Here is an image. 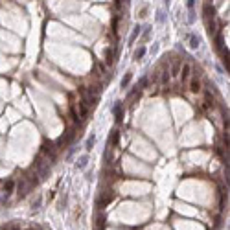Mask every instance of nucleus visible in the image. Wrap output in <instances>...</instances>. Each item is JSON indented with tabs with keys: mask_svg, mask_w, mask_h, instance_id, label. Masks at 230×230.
I'll list each match as a JSON object with an SVG mask.
<instances>
[{
	"mask_svg": "<svg viewBox=\"0 0 230 230\" xmlns=\"http://www.w3.org/2000/svg\"><path fill=\"white\" fill-rule=\"evenodd\" d=\"M50 166H52V164L46 160L44 155H39V157L35 158V173H37L39 181H46V179L50 177Z\"/></svg>",
	"mask_w": 230,
	"mask_h": 230,
	"instance_id": "obj_1",
	"label": "nucleus"
},
{
	"mask_svg": "<svg viewBox=\"0 0 230 230\" xmlns=\"http://www.w3.org/2000/svg\"><path fill=\"white\" fill-rule=\"evenodd\" d=\"M41 149H42V155L46 157V160L50 164H54L55 158H57V147H55V144L54 142H44Z\"/></svg>",
	"mask_w": 230,
	"mask_h": 230,
	"instance_id": "obj_2",
	"label": "nucleus"
},
{
	"mask_svg": "<svg viewBox=\"0 0 230 230\" xmlns=\"http://www.w3.org/2000/svg\"><path fill=\"white\" fill-rule=\"evenodd\" d=\"M79 90H81V96H83V103L87 107H94L96 101H98V94H94V90L92 88H87V87L79 88Z\"/></svg>",
	"mask_w": 230,
	"mask_h": 230,
	"instance_id": "obj_3",
	"label": "nucleus"
},
{
	"mask_svg": "<svg viewBox=\"0 0 230 230\" xmlns=\"http://www.w3.org/2000/svg\"><path fill=\"white\" fill-rule=\"evenodd\" d=\"M112 199H114V191H112V190H105V191H101V195L98 197V206H100V208H105Z\"/></svg>",
	"mask_w": 230,
	"mask_h": 230,
	"instance_id": "obj_4",
	"label": "nucleus"
},
{
	"mask_svg": "<svg viewBox=\"0 0 230 230\" xmlns=\"http://www.w3.org/2000/svg\"><path fill=\"white\" fill-rule=\"evenodd\" d=\"M76 138V129H68L66 133H64L63 136L57 140V146H63V144H70L72 140Z\"/></svg>",
	"mask_w": 230,
	"mask_h": 230,
	"instance_id": "obj_5",
	"label": "nucleus"
},
{
	"mask_svg": "<svg viewBox=\"0 0 230 230\" xmlns=\"http://www.w3.org/2000/svg\"><path fill=\"white\" fill-rule=\"evenodd\" d=\"M28 190H31V186H30L28 179H26V177H22V179H21V182H19V195H21V197H26Z\"/></svg>",
	"mask_w": 230,
	"mask_h": 230,
	"instance_id": "obj_6",
	"label": "nucleus"
},
{
	"mask_svg": "<svg viewBox=\"0 0 230 230\" xmlns=\"http://www.w3.org/2000/svg\"><path fill=\"white\" fill-rule=\"evenodd\" d=\"M190 74H191V64H190V63H184V64H182L181 74H179V76H181V79H182V83H184V81H188Z\"/></svg>",
	"mask_w": 230,
	"mask_h": 230,
	"instance_id": "obj_7",
	"label": "nucleus"
},
{
	"mask_svg": "<svg viewBox=\"0 0 230 230\" xmlns=\"http://www.w3.org/2000/svg\"><path fill=\"white\" fill-rule=\"evenodd\" d=\"M105 63L107 64H112L114 63V48H105Z\"/></svg>",
	"mask_w": 230,
	"mask_h": 230,
	"instance_id": "obj_8",
	"label": "nucleus"
},
{
	"mask_svg": "<svg viewBox=\"0 0 230 230\" xmlns=\"http://www.w3.org/2000/svg\"><path fill=\"white\" fill-rule=\"evenodd\" d=\"M112 112H114V116H116V122H122V118H124V109H122V103H120V101H116Z\"/></svg>",
	"mask_w": 230,
	"mask_h": 230,
	"instance_id": "obj_9",
	"label": "nucleus"
},
{
	"mask_svg": "<svg viewBox=\"0 0 230 230\" xmlns=\"http://www.w3.org/2000/svg\"><path fill=\"white\" fill-rule=\"evenodd\" d=\"M204 19H206V21L215 19V9L212 7V4H206V6H204Z\"/></svg>",
	"mask_w": 230,
	"mask_h": 230,
	"instance_id": "obj_10",
	"label": "nucleus"
},
{
	"mask_svg": "<svg viewBox=\"0 0 230 230\" xmlns=\"http://www.w3.org/2000/svg\"><path fill=\"white\" fill-rule=\"evenodd\" d=\"M13 188H15V182H13V181L9 179V181H7V182L4 184V199H7V195H9V193L13 191Z\"/></svg>",
	"mask_w": 230,
	"mask_h": 230,
	"instance_id": "obj_11",
	"label": "nucleus"
},
{
	"mask_svg": "<svg viewBox=\"0 0 230 230\" xmlns=\"http://www.w3.org/2000/svg\"><path fill=\"white\" fill-rule=\"evenodd\" d=\"M190 90H191V92H199V90H201V81H199V77H197V76L191 79V83H190Z\"/></svg>",
	"mask_w": 230,
	"mask_h": 230,
	"instance_id": "obj_12",
	"label": "nucleus"
},
{
	"mask_svg": "<svg viewBox=\"0 0 230 230\" xmlns=\"http://www.w3.org/2000/svg\"><path fill=\"white\" fill-rule=\"evenodd\" d=\"M118 140H120V133H118V131H112V133H110V142H109V146L116 147L118 146Z\"/></svg>",
	"mask_w": 230,
	"mask_h": 230,
	"instance_id": "obj_13",
	"label": "nucleus"
},
{
	"mask_svg": "<svg viewBox=\"0 0 230 230\" xmlns=\"http://www.w3.org/2000/svg\"><path fill=\"white\" fill-rule=\"evenodd\" d=\"M144 55H146V46H138V50H134V61L144 59Z\"/></svg>",
	"mask_w": 230,
	"mask_h": 230,
	"instance_id": "obj_14",
	"label": "nucleus"
},
{
	"mask_svg": "<svg viewBox=\"0 0 230 230\" xmlns=\"http://www.w3.org/2000/svg\"><path fill=\"white\" fill-rule=\"evenodd\" d=\"M94 144H96V136L92 134V136H88V138H87V142H85V149H87V151H92Z\"/></svg>",
	"mask_w": 230,
	"mask_h": 230,
	"instance_id": "obj_15",
	"label": "nucleus"
},
{
	"mask_svg": "<svg viewBox=\"0 0 230 230\" xmlns=\"http://www.w3.org/2000/svg\"><path fill=\"white\" fill-rule=\"evenodd\" d=\"M140 31H142V28H140V26H134V28H133V33H131V37H129V42H134V39L140 35Z\"/></svg>",
	"mask_w": 230,
	"mask_h": 230,
	"instance_id": "obj_16",
	"label": "nucleus"
},
{
	"mask_svg": "<svg viewBox=\"0 0 230 230\" xmlns=\"http://www.w3.org/2000/svg\"><path fill=\"white\" fill-rule=\"evenodd\" d=\"M215 48L221 50V52H225V50H223V33H217V35H215Z\"/></svg>",
	"mask_w": 230,
	"mask_h": 230,
	"instance_id": "obj_17",
	"label": "nucleus"
},
{
	"mask_svg": "<svg viewBox=\"0 0 230 230\" xmlns=\"http://www.w3.org/2000/svg\"><path fill=\"white\" fill-rule=\"evenodd\" d=\"M131 79H133V72H127L125 77L122 79V88H127V87H129V83H131Z\"/></svg>",
	"mask_w": 230,
	"mask_h": 230,
	"instance_id": "obj_18",
	"label": "nucleus"
},
{
	"mask_svg": "<svg viewBox=\"0 0 230 230\" xmlns=\"http://www.w3.org/2000/svg\"><path fill=\"white\" fill-rule=\"evenodd\" d=\"M87 164H88V157H87V155L79 157V160H77V167H79V169H85Z\"/></svg>",
	"mask_w": 230,
	"mask_h": 230,
	"instance_id": "obj_19",
	"label": "nucleus"
},
{
	"mask_svg": "<svg viewBox=\"0 0 230 230\" xmlns=\"http://www.w3.org/2000/svg\"><path fill=\"white\" fill-rule=\"evenodd\" d=\"M87 112H88V107L83 101H79V118H87Z\"/></svg>",
	"mask_w": 230,
	"mask_h": 230,
	"instance_id": "obj_20",
	"label": "nucleus"
},
{
	"mask_svg": "<svg viewBox=\"0 0 230 230\" xmlns=\"http://www.w3.org/2000/svg\"><path fill=\"white\" fill-rule=\"evenodd\" d=\"M197 46H199V37H197V35H190V48L195 50Z\"/></svg>",
	"mask_w": 230,
	"mask_h": 230,
	"instance_id": "obj_21",
	"label": "nucleus"
},
{
	"mask_svg": "<svg viewBox=\"0 0 230 230\" xmlns=\"http://www.w3.org/2000/svg\"><path fill=\"white\" fill-rule=\"evenodd\" d=\"M146 85H147V77H142V79H140V81L136 83V87H134V92H138V90H142V88H144Z\"/></svg>",
	"mask_w": 230,
	"mask_h": 230,
	"instance_id": "obj_22",
	"label": "nucleus"
},
{
	"mask_svg": "<svg viewBox=\"0 0 230 230\" xmlns=\"http://www.w3.org/2000/svg\"><path fill=\"white\" fill-rule=\"evenodd\" d=\"M166 21V15H164V11H158L157 13V22H164Z\"/></svg>",
	"mask_w": 230,
	"mask_h": 230,
	"instance_id": "obj_23",
	"label": "nucleus"
},
{
	"mask_svg": "<svg viewBox=\"0 0 230 230\" xmlns=\"http://www.w3.org/2000/svg\"><path fill=\"white\" fill-rule=\"evenodd\" d=\"M160 81H162L164 85L169 81V72H162V77H160Z\"/></svg>",
	"mask_w": 230,
	"mask_h": 230,
	"instance_id": "obj_24",
	"label": "nucleus"
},
{
	"mask_svg": "<svg viewBox=\"0 0 230 230\" xmlns=\"http://www.w3.org/2000/svg\"><path fill=\"white\" fill-rule=\"evenodd\" d=\"M195 4H197V0H186V7H188V9H193Z\"/></svg>",
	"mask_w": 230,
	"mask_h": 230,
	"instance_id": "obj_25",
	"label": "nucleus"
},
{
	"mask_svg": "<svg viewBox=\"0 0 230 230\" xmlns=\"http://www.w3.org/2000/svg\"><path fill=\"white\" fill-rule=\"evenodd\" d=\"M179 66H181V63H175L173 66H171V72H173V76H177V74H179Z\"/></svg>",
	"mask_w": 230,
	"mask_h": 230,
	"instance_id": "obj_26",
	"label": "nucleus"
},
{
	"mask_svg": "<svg viewBox=\"0 0 230 230\" xmlns=\"http://www.w3.org/2000/svg\"><path fill=\"white\" fill-rule=\"evenodd\" d=\"M31 206H33V208H39V206H41V197H37V199L31 203Z\"/></svg>",
	"mask_w": 230,
	"mask_h": 230,
	"instance_id": "obj_27",
	"label": "nucleus"
},
{
	"mask_svg": "<svg viewBox=\"0 0 230 230\" xmlns=\"http://www.w3.org/2000/svg\"><path fill=\"white\" fill-rule=\"evenodd\" d=\"M190 22H193L195 21V11H193V9H190V19H188Z\"/></svg>",
	"mask_w": 230,
	"mask_h": 230,
	"instance_id": "obj_28",
	"label": "nucleus"
},
{
	"mask_svg": "<svg viewBox=\"0 0 230 230\" xmlns=\"http://www.w3.org/2000/svg\"><path fill=\"white\" fill-rule=\"evenodd\" d=\"M11 230H17V228H11Z\"/></svg>",
	"mask_w": 230,
	"mask_h": 230,
	"instance_id": "obj_29",
	"label": "nucleus"
}]
</instances>
